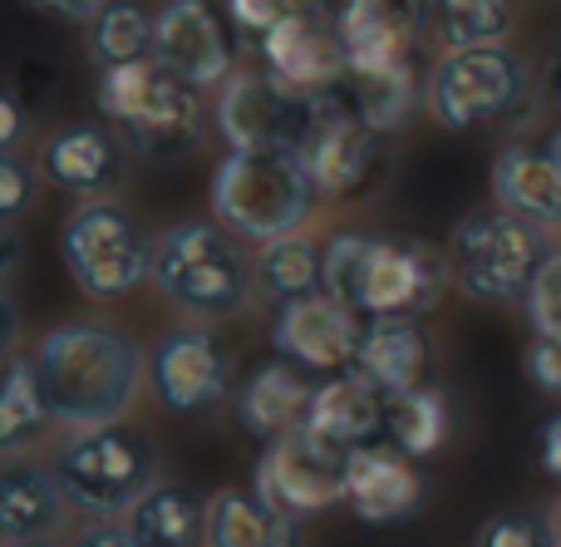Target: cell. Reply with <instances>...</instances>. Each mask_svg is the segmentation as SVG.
<instances>
[{
	"instance_id": "1",
	"label": "cell",
	"mask_w": 561,
	"mask_h": 547,
	"mask_svg": "<svg viewBox=\"0 0 561 547\" xmlns=\"http://www.w3.org/2000/svg\"><path fill=\"white\" fill-rule=\"evenodd\" d=\"M39 400L59 430H99L128 414L144 380V351L134 335L104 321H65L30 355Z\"/></svg>"
},
{
	"instance_id": "2",
	"label": "cell",
	"mask_w": 561,
	"mask_h": 547,
	"mask_svg": "<svg viewBox=\"0 0 561 547\" xmlns=\"http://www.w3.org/2000/svg\"><path fill=\"white\" fill-rule=\"evenodd\" d=\"M448 282H454L448 257L419 237L335 232L320 247V292L335 296L359 321H385V316L419 321L438 306Z\"/></svg>"
},
{
	"instance_id": "3",
	"label": "cell",
	"mask_w": 561,
	"mask_h": 547,
	"mask_svg": "<svg viewBox=\"0 0 561 547\" xmlns=\"http://www.w3.org/2000/svg\"><path fill=\"white\" fill-rule=\"evenodd\" d=\"M94 104L104 114V124L118 134V144L134 148L138 158H153V163L187 158L203 138L197 89H187L183 79H173L153 59L99 69Z\"/></svg>"
},
{
	"instance_id": "4",
	"label": "cell",
	"mask_w": 561,
	"mask_h": 547,
	"mask_svg": "<svg viewBox=\"0 0 561 547\" xmlns=\"http://www.w3.org/2000/svg\"><path fill=\"white\" fill-rule=\"evenodd\" d=\"M306 168L290 148H227V158L213 168V203L217 227L247 242H272V237L300 232L316 207Z\"/></svg>"
},
{
	"instance_id": "5",
	"label": "cell",
	"mask_w": 561,
	"mask_h": 547,
	"mask_svg": "<svg viewBox=\"0 0 561 547\" xmlns=\"http://www.w3.org/2000/svg\"><path fill=\"white\" fill-rule=\"evenodd\" d=\"M148 282L168 306L197 321L237 316L252 296V262L237 237L217 223H173L153 237Z\"/></svg>"
},
{
	"instance_id": "6",
	"label": "cell",
	"mask_w": 561,
	"mask_h": 547,
	"mask_svg": "<svg viewBox=\"0 0 561 547\" xmlns=\"http://www.w3.org/2000/svg\"><path fill=\"white\" fill-rule=\"evenodd\" d=\"M547 227L507 213V207H473L448 232V272L454 286L478 306L527 301L537 266L547 262Z\"/></svg>"
},
{
	"instance_id": "7",
	"label": "cell",
	"mask_w": 561,
	"mask_h": 547,
	"mask_svg": "<svg viewBox=\"0 0 561 547\" xmlns=\"http://www.w3.org/2000/svg\"><path fill=\"white\" fill-rule=\"evenodd\" d=\"M55 474L65 503L94 518H118L158 483V454L138 430L99 424V430H69L55 449Z\"/></svg>"
},
{
	"instance_id": "8",
	"label": "cell",
	"mask_w": 561,
	"mask_h": 547,
	"mask_svg": "<svg viewBox=\"0 0 561 547\" xmlns=\"http://www.w3.org/2000/svg\"><path fill=\"white\" fill-rule=\"evenodd\" d=\"M59 257L89 301H124L148 282L153 237L118 197H84L59 227Z\"/></svg>"
},
{
	"instance_id": "9",
	"label": "cell",
	"mask_w": 561,
	"mask_h": 547,
	"mask_svg": "<svg viewBox=\"0 0 561 547\" xmlns=\"http://www.w3.org/2000/svg\"><path fill=\"white\" fill-rule=\"evenodd\" d=\"M424 104L444 128L468 134L523 114L533 104V79L507 45H458L434 59L424 79Z\"/></svg>"
},
{
	"instance_id": "10",
	"label": "cell",
	"mask_w": 561,
	"mask_h": 547,
	"mask_svg": "<svg viewBox=\"0 0 561 547\" xmlns=\"http://www.w3.org/2000/svg\"><path fill=\"white\" fill-rule=\"evenodd\" d=\"M296 158L306 168L310 187L320 197H335V203H350L365 187H375V178L385 173V148H379V134L345 104V94H320L316 109H310V124L296 144Z\"/></svg>"
},
{
	"instance_id": "11",
	"label": "cell",
	"mask_w": 561,
	"mask_h": 547,
	"mask_svg": "<svg viewBox=\"0 0 561 547\" xmlns=\"http://www.w3.org/2000/svg\"><path fill=\"white\" fill-rule=\"evenodd\" d=\"M148 380L168 414L193 420L232 400V355L207 326H173L148 355Z\"/></svg>"
},
{
	"instance_id": "12",
	"label": "cell",
	"mask_w": 561,
	"mask_h": 547,
	"mask_svg": "<svg viewBox=\"0 0 561 547\" xmlns=\"http://www.w3.org/2000/svg\"><path fill=\"white\" fill-rule=\"evenodd\" d=\"M256 493L286 518H320L335 503H345V454L330 449L310 430H290L266 444L256 459Z\"/></svg>"
},
{
	"instance_id": "13",
	"label": "cell",
	"mask_w": 561,
	"mask_h": 547,
	"mask_svg": "<svg viewBox=\"0 0 561 547\" xmlns=\"http://www.w3.org/2000/svg\"><path fill=\"white\" fill-rule=\"evenodd\" d=\"M316 99L290 94L266 69H237L217 84V134L227 148H290L310 124Z\"/></svg>"
},
{
	"instance_id": "14",
	"label": "cell",
	"mask_w": 561,
	"mask_h": 547,
	"mask_svg": "<svg viewBox=\"0 0 561 547\" xmlns=\"http://www.w3.org/2000/svg\"><path fill=\"white\" fill-rule=\"evenodd\" d=\"M359 321L355 311L335 301V296L316 292V296H300V301L276 306L272 316V351L296 371L310 375H340V371H355V351H359Z\"/></svg>"
},
{
	"instance_id": "15",
	"label": "cell",
	"mask_w": 561,
	"mask_h": 547,
	"mask_svg": "<svg viewBox=\"0 0 561 547\" xmlns=\"http://www.w3.org/2000/svg\"><path fill=\"white\" fill-rule=\"evenodd\" d=\"M256 49H262L266 75L300 99L335 94L350 75L345 49H340V39H335V25H330V15L320 5L300 10V15L272 25L266 35H256Z\"/></svg>"
},
{
	"instance_id": "16",
	"label": "cell",
	"mask_w": 561,
	"mask_h": 547,
	"mask_svg": "<svg viewBox=\"0 0 561 547\" xmlns=\"http://www.w3.org/2000/svg\"><path fill=\"white\" fill-rule=\"evenodd\" d=\"M153 65L187 89H217L232 75V35L207 0H163L153 15Z\"/></svg>"
},
{
	"instance_id": "17",
	"label": "cell",
	"mask_w": 561,
	"mask_h": 547,
	"mask_svg": "<svg viewBox=\"0 0 561 547\" xmlns=\"http://www.w3.org/2000/svg\"><path fill=\"white\" fill-rule=\"evenodd\" d=\"M325 15L345 49L350 75H365V69L409 65L434 10L428 0H335Z\"/></svg>"
},
{
	"instance_id": "18",
	"label": "cell",
	"mask_w": 561,
	"mask_h": 547,
	"mask_svg": "<svg viewBox=\"0 0 561 547\" xmlns=\"http://www.w3.org/2000/svg\"><path fill=\"white\" fill-rule=\"evenodd\" d=\"M39 178L69 197H114L124 183V144L108 124L79 118V124H59L39 144Z\"/></svg>"
},
{
	"instance_id": "19",
	"label": "cell",
	"mask_w": 561,
	"mask_h": 547,
	"mask_svg": "<svg viewBox=\"0 0 561 547\" xmlns=\"http://www.w3.org/2000/svg\"><path fill=\"white\" fill-rule=\"evenodd\" d=\"M345 503L369 528H394L424 509V474L394 444H365L345 454Z\"/></svg>"
},
{
	"instance_id": "20",
	"label": "cell",
	"mask_w": 561,
	"mask_h": 547,
	"mask_svg": "<svg viewBox=\"0 0 561 547\" xmlns=\"http://www.w3.org/2000/svg\"><path fill=\"white\" fill-rule=\"evenodd\" d=\"M385 410H389V400L365 375L340 371V375H325V385L310 390V410H306L300 430L325 440L330 449L350 454V449H365V444H379V434H385Z\"/></svg>"
},
{
	"instance_id": "21",
	"label": "cell",
	"mask_w": 561,
	"mask_h": 547,
	"mask_svg": "<svg viewBox=\"0 0 561 547\" xmlns=\"http://www.w3.org/2000/svg\"><path fill=\"white\" fill-rule=\"evenodd\" d=\"M355 371L375 385L379 395H404L428 385V335L409 316H385V321H365L355 351Z\"/></svg>"
},
{
	"instance_id": "22",
	"label": "cell",
	"mask_w": 561,
	"mask_h": 547,
	"mask_svg": "<svg viewBox=\"0 0 561 547\" xmlns=\"http://www.w3.org/2000/svg\"><path fill=\"white\" fill-rule=\"evenodd\" d=\"M306 410H310V385H306V375L286 361L256 365V371L232 390L237 424L262 444L300 430V424H306Z\"/></svg>"
},
{
	"instance_id": "23",
	"label": "cell",
	"mask_w": 561,
	"mask_h": 547,
	"mask_svg": "<svg viewBox=\"0 0 561 547\" xmlns=\"http://www.w3.org/2000/svg\"><path fill=\"white\" fill-rule=\"evenodd\" d=\"M493 197L497 207L527 217L537 227H561V168L547 148L507 144L493 158Z\"/></svg>"
},
{
	"instance_id": "24",
	"label": "cell",
	"mask_w": 561,
	"mask_h": 547,
	"mask_svg": "<svg viewBox=\"0 0 561 547\" xmlns=\"http://www.w3.org/2000/svg\"><path fill=\"white\" fill-rule=\"evenodd\" d=\"M207 547H300V523L256 489H217L207 499Z\"/></svg>"
},
{
	"instance_id": "25",
	"label": "cell",
	"mask_w": 561,
	"mask_h": 547,
	"mask_svg": "<svg viewBox=\"0 0 561 547\" xmlns=\"http://www.w3.org/2000/svg\"><path fill=\"white\" fill-rule=\"evenodd\" d=\"M59 518H65V493L55 474L25 459L0 469V538H49Z\"/></svg>"
},
{
	"instance_id": "26",
	"label": "cell",
	"mask_w": 561,
	"mask_h": 547,
	"mask_svg": "<svg viewBox=\"0 0 561 547\" xmlns=\"http://www.w3.org/2000/svg\"><path fill=\"white\" fill-rule=\"evenodd\" d=\"M128 528L144 547H197L207 538V503L183 483L158 479L128 509Z\"/></svg>"
},
{
	"instance_id": "27",
	"label": "cell",
	"mask_w": 561,
	"mask_h": 547,
	"mask_svg": "<svg viewBox=\"0 0 561 547\" xmlns=\"http://www.w3.org/2000/svg\"><path fill=\"white\" fill-rule=\"evenodd\" d=\"M340 94H345V104L355 109V114L365 118V124L375 128L379 138H385V134H399V128L414 118V109H419V99H424V89H419L414 59H409V65H389V69H365V75H345Z\"/></svg>"
},
{
	"instance_id": "28",
	"label": "cell",
	"mask_w": 561,
	"mask_h": 547,
	"mask_svg": "<svg viewBox=\"0 0 561 547\" xmlns=\"http://www.w3.org/2000/svg\"><path fill=\"white\" fill-rule=\"evenodd\" d=\"M385 434L399 454L409 459H428L448 444L454 434V410H448V395L434 390V385H419V390L404 395H389V410H385Z\"/></svg>"
},
{
	"instance_id": "29",
	"label": "cell",
	"mask_w": 561,
	"mask_h": 547,
	"mask_svg": "<svg viewBox=\"0 0 561 547\" xmlns=\"http://www.w3.org/2000/svg\"><path fill=\"white\" fill-rule=\"evenodd\" d=\"M45 430L49 410L39 400L30 355H5L0 361V459H20L25 449H35Z\"/></svg>"
},
{
	"instance_id": "30",
	"label": "cell",
	"mask_w": 561,
	"mask_h": 547,
	"mask_svg": "<svg viewBox=\"0 0 561 547\" xmlns=\"http://www.w3.org/2000/svg\"><path fill=\"white\" fill-rule=\"evenodd\" d=\"M252 286L276 306L316 296L320 292V247L306 232H286V237L262 242V252L252 262Z\"/></svg>"
},
{
	"instance_id": "31",
	"label": "cell",
	"mask_w": 561,
	"mask_h": 547,
	"mask_svg": "<svg viewBox=\"0 0 561 547\" xmlns=\"http://www.w3.org/2000/svg\"><path fill=\"white\" fill-rule=\"evenodd\" d=\"M89 55L99 69L153 59V15L134 0H104L89 20Z\"/></svg>"
},
{
	"instance_id": "32",
	"label": "cell",
	"mask_w": 561,
	"mask_h": 547,
	"mask_svg": "<svg viewBox=\"0 0 561 547\" xmlns=\"http://www.w3.org/2000/svg\"><path fill=\"white\" fill-rule=\"evenodd\" d=\"M517 20L513 0H444L434 5V25L448 49L458 45H503Z\"/></svg>"
},
{
	"instance_id": "33",
	"label": "cell",
	"mask_w": 561,
	"mask_h": 547,
	"mask_svg": "<svg viewBox=\"0 0 561 547\" xmlns=\"http://www.w3.org/2000/svg\"><path fill=\"white\" fill-rule=\"evenodd\" d=\"M473 547H557V533H552V523L537 518V513L507 509V513H493V518L478 528Z\"/></svg>"
},
{
	"instance_id": "34",
	"label": "cell",
	"mask_w": 561,
	"mask_h": 547,
	"mask_svg": "<svg viewBox=\"0 0 561 547\" xmlns=\"http://www.w3.org/2000/svg\"><path fill=\"white\" fill-rule=\"evenodd\" d=\"M523 306L537 335H561V252H547V262L537 266L533 286H527Z\"/></svg>"
},
{
	"instance_id": "35",
	"label": "cell",
	"mask_w": 561,
	"mask_h": 547,
	"mask_svg": "<svg viewBox=\"0 0 561 547\" xmlns=\"http://www.w3.org/2000/svg\"><path fill=\"white\" fill-rule=\"evenodd\" d=\"M35 187H39V173L30 158L20 153H0V223H15L35 207Z\"/></svg>"
},
{
	"instance_id": "36",
	"label": "cell",
	"mask_w": 561,
	"mask_h": 547,
	"mask_svg": "<svg viewBox=\"0 0 561 547\" xmlns=\"http://www.w3.org/2000/svg\"><path fill=\"white\" fill-rule=\"evenodd\" d=\"M316 5L320 0H227V15H232V25L247 30V35H266L280 20L300 15V10H316Z\"/></svg>"
},
{
	"instance_id": "37",
	"label": "cell",
	"mask_w": 561,
	"mask_h": 547,
	"mask_svg": "<svg viewBox=\"0 0 561 547\" xmlns=\"http://www.w3.org/2000/svg\"><path fill=\"white\" fill-rule=\"evenodd\" d=\"M527 380L542 395H561V335H537L527 345Z\"/></svg>"
},
{
	"instance_id": "38",
	"label": "cell",
	"mask_w": 561,
	"mask_h": 547,
	"mask_svg": "<svg viewBox=\"0 0 561 547\" xmlns=\"http://www.w3.org/2000/svg\"><path fill=\"white\" fill-rule=\"evenodd\" d=\"M69 547H144L134 538V528L128 523H114V518H94V523H84V528L75 533V543Z\"/></svg>"
},
{
	"instance_id": "39",
	"label": "cell",
	"mask_w": 561,
	"mask_h": 547,
	"mask_svg": "<svg viewBox=\"0 0 561 547\" xmlns=\"http://www.w3.org/2000/svg\"><path fill=\"white\" fill-rule=\"evenodd\" d=\"M25 5L45 20H59V25H89L104 0H25Z\"/></svg>"
},
{
	"instance_id": "40",
	"label": "cell",
	"mask_w": 561,
	"mask_h": 547,
	"mask_svg": "<svg viewBox=\"0 0 561 547\" xmlns=\"http://www.w3.org/2000/svg\"><path fill=\"white\" fill-rule=\"evenodd\" d=\"M537 469L561 483V410L547 414L542 430H537Z\"/></svg>"
},
{
	"instance_id": "41",
	"label": "cell",
	"mask_w": 561,
	"mask_h": 547,
	"mask_svg": "<svg viewBox=\"0 0 561 547\" xmlns=\"http://www.w3.org/2000/svg\"><path fill=\"white\" fill-rule=\"evenodd\" d=\"M25 138V104L10 89H0V153H15Z\"/></svg>"
},
{
	"instance_id": "42",
	"label": "cell",
	"mask_w": 561,
	"mask_h": 547,
	"mask_svg": "<svg viewBox=\"0 0 561 547\" xmlns=\"http://www.w3.org/2000/svg\"><path fill=\"white\" fill-rule=\"evenodd\" d=\"M20 335V316H15V301H10L5 292H0V361L10 355V345H15Z\"/></svg>"
},
{
	"instance_id": "43",
	"label": "cell",
	"mask_w": 561,
	"mask_h": 547,
	"mask_svg": "<svg viewBox=\"0 0 561 547\" xmlns=\"http://www.w3.org/2000/svg\"><path fill=\"white\" fill-rule=\"evenodd\" d=\"M20 252H25V247H20V237L10 232V223H0V276H10L20 266Z\"/></svg>"
},
{
	"instance_id": "44",
	"label": "cell",
	"mask_w": 561,
	"mask_h": 547,
	"mask_svg": "<svg viewBox=\"0 0 561 547\" xmlns=\"http://www.w3.org/2000/svg\"><path fill=\"white\" fill-rule=\"evenodd\" d=\"M547 99H552V109L561 114V55L552 59V75H547Z\"/></svg>"
},
{
	"instance_id": "45",
	"label": "cell",
	"mask_w": 561,
	"mask_h": 547,
	"mask_svg": "<svg viewBox=\"0 0 561 547\" xmlns=\"http://www.w3.org/2000/svg\"><path fill=\"white\" fill-rule=\"evenodd\" d=\"M0 547H55V543H49V538H5Z\"/></svg>"
},
{
	"instance_id": "46",
	"label": "cell",
	"mask_w": 561,
	"mask_h": 547,
	"mask_svg": "<svg viewBox=\"0 0 561 547\" xmlns=\"http://www.w3.org/2000/svg\"><path fill=\"white\" fill-rule=\"evenodd\" d=\"M547 153H552V163L561 168V128H557V134H552V138H547Z\"/></svg>"
},
{
	"instance_id": "47",
	"label": "cell",
	"mask_w": 561,
	"mask_h": 547,
	"mask_svg": "<svg viewBox=\"0 0 561 547\" xmlns=\"http://www.w3.org/2000/svg\"><path fill=\"white\" fill-rule=\"evenodd\" d=\"M552 533H557V547H561V499H557V509H552Z\"/></svg>"
},
{
	"instance_id": "48",
	"label": "cell",
	"mask_w": 561,
	"mask_h": 547,
	"mask_svg": "<svg viewBox=\"0 0 561 547\" xmlns=\"http://www.w3.org/2000/svg\"><path fill=\"white\" fill-rule=\"evenodd\" d=\"M434 5H444V0H428V10H434Z\"/></svg>"
}]
</instances>
